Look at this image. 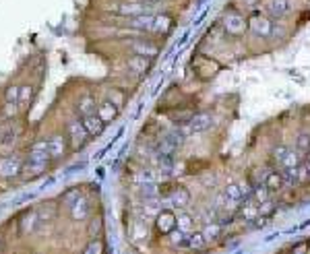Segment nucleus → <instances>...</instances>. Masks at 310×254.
Listing matches in <instances>:
<instances>
[{
    "label": "nucleus",
    "mask_w": 310,
    "mask_h": 254,
    "mask_svg": "<svg viewBox=\"0 0 310 254\" xmlns=\"http://www.w3.org/2000/svg\"><path fill=\"white\" fill-rule=\"evenodd\" d=\"M31 87L29 85H21V91H19V102H27L29 98H31Z\"/></svg>",
    "instance_id": "f704fd0d"
},
{
    "label": "nucleus",
    "mask_w": 310,
    "mask_h": 254,
    "mask_svg": "<svg viewBox=\"0 0 310 254\" xmlns=\"http://www.w3.org/2000/svg\"><path fill=\"white\" fill-rule=\"evenodd\" d=\"M81 120H83L85 129H87V133H89L91 137H100V135L104 133V129H106V122L98 116V112L87 114V116H81Z\"/></svg>",
    "instance_id": "2eb2a0df"
},
{
    "label": "nucleus",
    "mask_w": 310,
    "mask_h": 254,
    "mask_svg": "<svg viewBox=\"0 0 310 254\" xmlns=\"http://www.w3.org/2000/svg\"><path fill=\"white\" fill-rule=\"evenodd\" d=\"M48 147H50V157H52V160H60V157L65 155L67 149H69L67 137H65V135H60V133L52 135V137L48 139Z\"/></svg>",
    "instance_id": "f8f14e48"
},
{
    "label": "nucleus",
    "mask_w": 310,
    "mask_h": 254,
    "mask_svg": "<svg viewBox=\"0 0 310 254\" xmlns=\"http://www.w3.org/2000/svg\"><path fill=\"white\" fill-rule=\"evenodd\" d=\"M296 151L300 155L304 153H310V133H300L296 137Z\"/></svg>",
    "instance_id": "a878e982"
},
{
    "label": "nucleus",
    "mask_w": 310,
    "mask_h": 254,
    "mask_svg": "<svg viewBox=\"0 0 310 254\" xmlns=\"http://www.w3.org/2000/svg\"><path fill=\"white\" fill-rule=\"evenodd\" d=\"M141 3H147V5H151V7H158L162 0H141Z\"/></svg>",
    "instance_id": "58836bf2"
},
{
    "label": "nucleus",
    "mask_w": 310,
    "mask_h": 254,
    "mask_svg": "<svg viewBox=\"0 0 310 254\" xmlns=\"http://www.w3.org/2000/svg\"><path fill=\"white\" fill-rule=\"evenodd\" d=\"M114 11L120 17H124V19H131V17H139V15L153 13L155 7L147 5V3H141V0H122V3H118V7Z\"/></svg>",
    "instance_id": "7ed1b4c3"
},
{
    "label": "nucleus",
    "mask_w": 310,
    "mask_h": 254,
    "mask_svg": "<svg viewBox=\"0 0 310 254\" xmlns=\"http://www.w3.org/2000/svg\"><path fill=\"white\" fill-rule=\"evenodd\" d=\"M17 114V104H11V102H5V108H3V116L5 118H11Z\"/></svg>",
    "instance_id": "72a5a7b5"
},
{
    "label": "nucleus",
    "mask_w": 310,
    "mask_h": 254,
    "mask_svg": "<svg viewBox=\"0 0 310 254\" xmlns=\"http://www.w3.org/2000/svg\"><path fill=\"white\" fill-rule=\"evenodd\" d=\"M193 65H195V67H193V69H195V75H197L199 79H203V81H209V79H213L217 73H220V65H217L215 60L203 56V54L197 56V60L193 62Z\"/></svg>",
    "instance_id": "20e7f679"
},
{
    "label": "nucleus",
    "mask_w": 310,
    "mask_h": 254,
    "mask_svg": "<svg viewBox=\"0 0 310 254\" xmlns=\"http://www.w3.org/2000/svg\"><path fill=\"white\" fill-rule=\"evenodd\" d=\"M269 195H271V193H269V188L265 186V182H255V184H253V199H255L257 205L269 201Z\"/></svg>",
    "instance_id": "b1692460"
},
{
    "label": "nucleus",
    "mask_w": 310,
    "mask_h": 254,
    "mask_svg": "<svg viewBox=\"0 0 310 254\" xmlns=\"http://www.w3.org/2000/svg\"><path fill=\"white\" fill-rule=\"evenodd\" d=\"M186 203H189V193H186L184 188H180V195H178V193L174 195V205H178V207H184Z\"/></svg>",
    "instance_id": "473e14b6"
},
{
    "label": "nucleus",
    "mask_w": 310,
    "mask_h": 254,
    "mask_svg": "<svg viewBox=\"0 0 310 254\" xmlns=\"http://www.w3.org/2000/svg\"><path fill=\"white\" fill-rule=\"evenodd\" d=\"M240 3H242L246 9H257V5L261 3V0H240Z\"/></svg>",
    "instance_id": "4c0bfd02"
},
{
    "label": "nucleus",
    "mask_w": 310,
    "mask_h": 254,
    "mask_svg": "<svg viewBox=\"0 0 310 254\" xmlns=\"http://www.w3.org/2000/svg\"><path fill=\"white\" fill-rule=\"evenodd\" d=\"M279 166H282V170H284L290 178H294V176L298 174V168L302 166L300 153H298L296 149H288V153L282 157V162H279Z\"/></svg>",
    "instance_id": "9d476101"
},
{
    "label": "nucleus",
    "mask_w": 310,
    "mask_h": 254,
    "mask_svg": "<svg viewBox=\"0 0 310 254\" xmlns=\"http://www.w3.org/2000/svg\"><path fill=\"white\" fill-rule=\"evenodd\" d=\"M46 168H48V162H29L27 160V164H25V172L29 176H40L46 172Z\"/></svg>",
    "instance_id": "bb28decb"
},
{
    "label": "nucleus",
    "mask_w": 310,
    "mask_h": 254,
    "mask_svg": "<svg viewBox=\"0 0 310 254\" xmlns=\"http://www.w3.org/2000/svg\"><path fill=\"white\" fill-rule=\"evenodd\" d=\"M220 27L226 36L242 38L248 31V15H244L236 5H230L220 15Z\"/></svg>",
    "instance_id": "f257e3e1"
},
{
    "label": "nucleus",
    "mask_w": 310,
    "mask_h": 254,
    "mask_svg": "<svg viewBox=\"0 0 310 254\" xmlns=\"http://www.w3.org/2000/svg\"><path fill=\"white\" fill-rule=\"evenodd\" d=\"M203 238H205V242H211V240H217L222 236V228L217 226V224H207L205 228H203Z\"/></svg>",
    "instance_id": "cd10ccee"
},
{
    "label": "nucleus",
    "mask_w": 310,
    "mask_h": 254,
    "mask_svg": "<svg viewBox=\"0 0 310 254\" xmlns=\"http://www.w3.org/2000/svg\"><path fill=\"white\" fill-rule=\"evenodd\" d=\"M102 228H104V224H102V219H100V217H96V219H93L91 224H89V232H91V234H100Z\"/></svg>",
    "instance_id": "c9c22d12"
},
{
    "label": "nucleus",
    "mask_w": 310,
    "mask_h": 254,
    "mask_svg": "<svg viewBox=\"0 0 310 254\" xmlns=\"http://www.w3.org/2000/svg\"><path fill=\"white\" fill-rule=\"evenodd\" d=\"M77 110H79V114H81V116L93 114V112H96V100H93L91 95H85V98H81V100H79Z\"/></svg>",
    "instance_id": "393cba45"
},
{
    "label": "nucleus",
    "mask_w": 310,
    "mask_h": 254,
    "mask_svg": "<svg viewBox=\"0 0 310 254\" xmlns=\"http://www.w3.org/2000/svg\"><path fill=\"white\" fill-rule=\"evenodd\" d=\"M213 126V116L209 112H201V114H195L189 124H186V135H203L207 133Z\"/></svg>",
    "instance_id": "39448f33"
},
{
    "label": "nucleus",
    "mask_w": 310,
    "mask_h": 254,
    "mask_svg": "<svg viewBox=\"0 0 310 254\" xmlns=\"http://www.w3.org/2000/svg\"><path fill=\"white\" fill-rule=\"evenodd\" d=\"M153 15H155V13H147V15L131 17V19H127V25H129V27H133L135 31H151V25H153Z\"/></svg>",
    "instance_id": "6ab92c4d"
},
{
    "label": "nucleus",
    "mask_w": 310,
    "mask_h": 254,
    "mask_svg": "<svg viewBox=\"0 0 310 254\" xmlns=\"http://www.w3.org/2000/svg\"><path fill=\"white\" fill-rule=\"evenodd\" d=\"M79 197H81V195H79V190H75V188H73V190H69V193L62 195V203H65V205L71 209V205H73V203H75Z\"/></svg>",
    "instance_id": "2f4dec72"
},
{
    "label": "nucleus",
    "mask_w": 310,
    "mask_h": 254,
    "mask_svg": "<svg viewBox=\"0 0 310 254\" xmlns=\"http://www.w3.org/2000/svg\"><path fill=\"white\" fill-rule=\"evenodd\" d=\"M226 197H228V201H234V203H244V201H246L244 188H242L238 182H230V184L226 186Z\"/></svg>",
    "instance_id": "412c9836"
},
{
    "label": "nucleus",
    "mask_w": 310,
    "mask_h": 254,
    "mask_svg": "<svg viewBox=\"0 0 310 254\" xmlns=\"http://www.w3.org/2000/svg\"><path fill=\"white\" fill-rule=\"evenodd\" d=\"M292 254H308V244H298L294 250H292Z\"/></svg>",
    "instance_id": "e433bc0d"
},
{
    "label": "nucleus",
    "mask_w": 310,
    "mask_h": 254,
    "mask_svg": "<svg viewBox=\"0 0 310 254\" xmlns=\"http://www.w3.org/2000/svg\"><path fill=\"white\" fill-rule=\"evenodd\" d=\"M265 13L273 19H284L292 13V0H267Z\"/></svg>",
    "instance_id": "6e6552de"
},
{
    "label": "nucleus",
    "mask_w": 310,
    "mask_h": 254,
    "mask_svg": "<svg viewBox=\"0 0 310 254\" xmlns=\"http://www.w3.org/2000/svg\"><path fill=\"white\" fill-rule=\"evenodd\" d=\"M71 217L75 219V221H85V219H89V215H91V209H89V203H87V199H83V197H79L73 205H71Z\"/></svg>",
    "instance_id": "f3484780"
},
{
    "label": "nucleus",
    "mask_w": 310,
    "mask_h": 254,
    "mask_svg": "<svg viewBox=\"0 0 310 254\" xmlns=\"http://www.w3.org/2000/svg\"><path fill=\"white\" fill-rule=\"evenodd\" d=\"M155 228H158L162 234H172L178 228V215H174L172 211H160L158 217H155Z\"/></svg>",
    "instance_id": "1a4fd4ad"
},
{
    "label": "nucleus",
    "mask_w": 310,
    "mask_h": 254,
    "mask_svg": "<svg viewBox=\"0 0 310 254\" xmlns=\"http://www.w3.org/2000/svg\"><path fill=\"white\" fill-rule=\"evenodd\" d=\"M153 65V58H147V56H137L133 54L131 58H127V67L133 75H145Z\"/></svg>",
    "instance_id": "ddd939ff"
},
{
    "label": "nucleus",
    "mask_w": 310,
    "mask_h": 254,
    "mask_svg": "<svg viewBox=\"0 0 310 254\" xmlns=\"http://www.w3.org/2000/svg\"><path fill=\"white\" fill-rule=\"evenodd\" d=\"M174 29V19L170 15H153V25H151V31L149 34H158V36H168L170 31Z\"/></svg>",
    "instance_id": "9b49d317"
},
{
    "label": "nucleus",
    "mask_w": 310,
    "mask_h": 254,
    "mask_svg": "<svg viewBox=\"0 0 310 254\" xmlns=\"http://www.w3.org/2000/svg\"><path fill=\"white\" fill-rule=\"evenodd\" d=\"M21 162L17 160V157H3L0 160V178L5 180H13L19 172H21Z\"/></svg>",
    "instance_id": "4468645a"
},
{
    "label": "nucleus",
    "mask_w": 310,
    "mask_h": 254,
    "mask_svg": "<svg viewBox=\"0 0 310 254\" xmlns=\"http://www.w3.org/2000/svg\"><path fill=\"white\" fill-rule=\"evenodd\" d=\"M304 168H306V172H308V176H310V162H308V164H306Z\"/></svg>",
    "instance_id": "ea45409f"
},
{
    "label": "nucleus",
    "mask_w": 310,
    "mask_h": 254,
    "mask_svg": "<svg viewBox=\"0 0 310 254\" xmlns=\"http://www.w3.org/2000/svg\"><path fill=\"white\" fill-rule=\"evenodd\" d=\"M273 29H275V21L265 11H259V9L251 11V15H248V31H253L257 38L269 40L273 38Z\"/></svg>",
    "instance_id": "f03ea898"
},
{
    "label": "nucleus",
    "mask_w": 310,
    "mask_h": 254,
    "mask_svg": "<svg viewBox=\"0 0 310 254\" xmlns=\"http://www.w3.org/2000/svg\"><path fill=\"white\" fill-rule=\"evenodd\" d=\"M129 50L137 56H147V58H155L160 54V46L151 42V40H145V38H139V40H131L129 42Z\"/></svg>",
    "instance_id": "0eeeda50"
},
{
    "label": "nucleus",
    "mask_w": 310,
    "mask_h": 254,
    "mask_svg": "<svg viewBox=\"0 0 310 254\" xmlns=\"http://www.w3.org/2000/svg\"><path fill=\"white\" fill-rule=\"evenodd\" d=\"M83 254H104V242H102V240H91V242L85 246Z\"/></svg>",
    "instance_id": "7c9ffc66"
},
{
    "label": "nucleus",
    "mask_w": 310,
    "mask_h": 254,
    "mask_svg": "<svg viewBox=\"0 0 310 254\" xmlns=\"http://www.w3.org/2000/svg\"><path fill=\"white\" fill-rule=\"evenodd\" d=\"M89 137H91V135L87 133V129H85V124H83L81 118H75V120L69 122V141H71V147H73V149L83 147L85 141H87Z\"/></svg>",
    "instance_id": "423d86ee"
},
{
    "label": "nucleus",
    "mask_w": 310,
    "mask_h": 254,
    "mask_svg": "<svg viewBox=\"0 0 310 254\" xmlns=\"http://www.w3.org/2000/svg\"><path fill=\"white\" fill-rule=\"evenodd\" d=\"M19 91H21V85H9L5 91V102L19 104Z\"/></svg>",
    "instance_id": "c85d7f7f"
},
{
    "label": "nucleus",
    "mask_w": 310,
    "mask_h": 254,
    "mask_svg": "<svg viewBox=\"0 0 310 254\" xmlns=\"http://www.w3.org/2000/svg\"><path fill=\"white\" fill-rule=\"evenodd\" d=\"M36 221H38V213H36V211H27V213H23V215H21V221H19V230H21L23 234L34 232Z\"/></svg>",
    "instance_id": "4be33fe9"
},
{
    "label": "nucleus",
    "mask_w": 310,
    "mask_h": 254,
    "mask_svg": "<svg viewBox=\"0 0 310 254\" xmlns=\"http://www.w3.org/2000/svg\"><path fill=\"white\" fill-rule=\"evenodd\" d=\"M118 112H120V108L112 102V100H106V102H102L100 104V108H98V116L106 122V124H110V122H114L116 118H118Z\"/></svg>",
    "instance_id": "a211bd4d"
},
{
    "label": "nucleus",
    "mask_w": 310,
    "mask_h": 254,
    "mask_svg": "<svg viewBox=\"0 0 310 254\" xmlns=\"http://www.w3.org/2000/svg\"><path fill=\"white\" fill-rule=\"evenodd\" d=\"M29 162H50V147H48V141H38L34 147L29 149Z\"/></svg>",
    "instance_id": "dca6fc26"
},
{
    "label": "nucleus",
    "mask_w": 310,
    "mask_h": 254,
    "mask_svg": "<svg viewBox=\"0 0 310 254\" xmlns=\"http://www.w3.org/2000/svg\"><path fill=\"white\" fill-rule=\"evenodd\" d=\"M178 230H182V232H186V234H191V230H193V217L186 215V213L178 215Z\"/></svg>",
    "instance_id": "c756f323"
},
{
    "label": "nucleus",
    "mask_w": 310,
    "mask_h": 254,
    "mask_svg": "<svg viewBox=\"0 0 310 254\" xmlns=\"http://www.w3.org/2000/svg\"><path fill=\"white\" fill-rule=\"evenodd\" d=\"M263 182H265V186L269 188V193H277V190H282V188H284L286 178H284L282 172H269V174L265 176Z\"/></svg>",
    "instance_id": "aec40b11"
},
{
    "label": "nucleus",
    "mask_w": 310,
    "mask_h": 254,
    "mask_svg": "<svg viewBox=\"0 0 310 254\" xmlns=\"http://www.w3.org/2000/svg\"><path fill=\"white\" fill-rule=\"evenodd\" d=\"M0 244H3V236H0Z\"/></svg>",
    "instance_id": "a19ab883"
},
{
    "label": "nucleus",
    "mask_w": 310,
    "mask_h": 254,
    "mask_svg": "<svg viewBox=\"0 0 310 254\" xmlns=\"http://www.w3.org/2000/svg\"><path fill=\"white\" fill-rule=\"evenodd\" d=\"M242 219H246V221H257L261 215H259V205L257 203H253L251 199H246L244 201V207H242Z\"/></svg>",
    "instance_id": "5701e85b"
}]
</instances>
